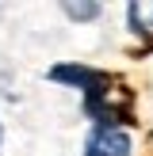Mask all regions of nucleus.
<instances>
[{
    "instance_id": "nucleus-1",
    "label": "nucleus",
    "mask_w": 153,
    "mask_h": 156,
    "mask_svg": "<svg viewBox=\"0 0 153 156\" xmlns=\"http://www.w3.org/2000/svg\"><path fill=\"white\" fill-rule=\"evenodd\" d=\"M84 156H130V133L119 126H96L84 145Z\"/></svg>"
},
{
    "instance_id": "nucleus-2",
    "label": "nucleus",
    "mask_w": 153,
    "mask_h": 156,
    "mask_svg": "<svg viewBox=\"0 0 153 156\" xmlns=\"http://www.w3.org/2000/svg\"><path fill=\"white\" fill-rule=\"evenodd\" d=\"M65 15L69 19H96L99 4H65Z\"/></svg>"
}]
</instances>
